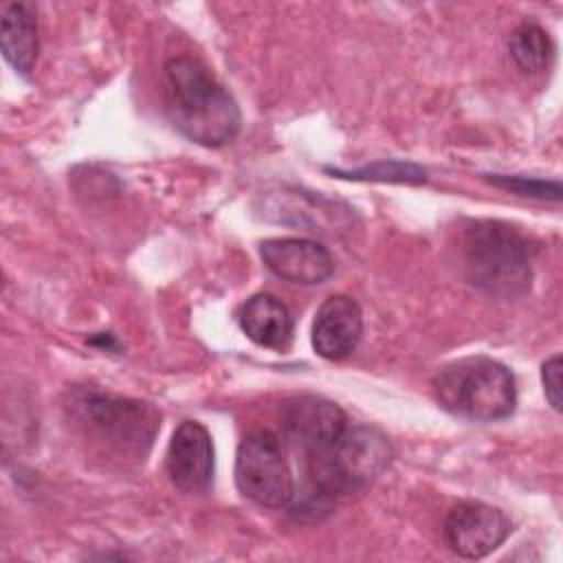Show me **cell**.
<instances>
[{
  "mask_svg": "<svg viewBox=\"0 0 563 563\" xmlns=\"http://www.w3.org/2000/svg\"><path fill=\"white\" fill-rule=\"evenodd\" d=\"M165 468L169 482L183 493H202L213 479V442L209 431L196 422L185 420L174 431Z\"/></svg>",
  "mask_w": 563,
  "mask_h": 563,
  "instance_id": "obj_9",
  "label": "cell"
},
{
  "mask_svg": "<svg viewBox=\"0 0 563 563\" xmlns=\"http://www.w3.org/2000/svg\"><path fill=\"white\" fill-rule=\"evenodd\" d=\"M163 99L172 125L198 145L222 147L240 132L242 114L235 99L194 57L167 59Z\"/></svg>",
  "mask_w": 563,
  "mask_h": 563,
  "instance_id": "obj_1",
  "label": "cell"
},
{
  "mask_svg": "<svg viewBox=\"0 0 563 563\" xmlns=\"http://www.w3.org/2000/svg\"><path fill=\"white\" fill-rule=\"evenodd\" d=\"M391 455V444L378 429L345 427L332 444L303 455L308 493L299 510L328 508L334 499L363 490L389 466Z\"/></svg>",
  "mask_w": 563,
  "mask_h": 563,
  "instance_id": "obj_3",
  "label": "cell"
},
{
  "mask_svg": "<svg viewBox=\"0 0 563 563\" xmlns=\"http://www.w3.org/2000/svg\"><path fill=\"white\" fill-rule=\"evenodd\" d=\"M282 424L288 440L303 455L332 444L347 427L343 409L321 396H295L282 405Z\"/></svg>",
  "mask_w": 563,
  "mask_h": 563,
  "instance_id": "obj_8",
  "label": "cell"
},
{
  "mask_svg": "<svg viewBox=\"0 0 563 563\" xmlns=\"http://www.w3.org/2000/svg\"><path fill=\"white\" fill-rule=\"evenodd\" d=\"M495 187L508 189L519 196H530L539 200H559L561 198V183L559 180H539V178H526V176H501L490 174L486 178Z\"/></svg>",
  "mask_w": 563,
  "mask_h": 563,
  "instance_id": "obj_16",
  "label": "cell"
},
{
  "mask_svg": "<svg viewBox=\"0 0 563 563\" xmlns=\"http://www.w3.org/2000/svg\"><path fill=\"white\" fill-rule=\"evenodd\" d=\"M0 46L4 59L20 73L29 75L37 59V18L29 2H9L2 9Z\"/></svg>",
  "mask_w": 563,
  "mask_h": 563,
  "instance_id": "obj_13",
  "label": "cell"
},
{
  "mask_svg": "<svg viewBox=\"0 0 563 563\" xmlns=\"http://www.w3.org/2000/svg\"><path fill=\"white\" fill-rule=\"evenodd\" d=\"M541 380L548 402L554 411H561V356L554 354L541 365Z\"/></svg>",
  "mask_w": 563,
  "mask_h": 563,
  "instance_id": "obj_17",
  "label": "cell"
},
{
  "mask_svg": "<svg viewBox=\"0 0 563 563\" xmlns=\"http://www.w3.org/2000/svg\"><path fill=\"white\" fill-rule=\"evenodd\" d=\"M238 490L264 508H284L295 497V479L279 438L268 429L242 438L235 455Z\"/></svg>",
  "mask_w": 563,
  "mask_h": 563,
  "instance_id": "obj_6",
  "label": "cell"
},
{
  "mask_svg": "<svg viewBox=\"0 0 563 563\" xmlns=\"http://www.w3.org/2000/svg\"><path fill=\"white\" fill-rule=\"evenodd\" d=\"M431 387L444 411L475 422L504 420L517 407L515 376L488 356H466L444 365Z\"/></svg>",
  "mask_w": 563,
  "mask_h": 563,
  "instance_id": "obj_4",
  "label": "cell"
},
{
  "mask_svg": "<svg viewBox=\"0 0 563 563\" xmlns=\"http://www.w3.org/2000/svg\"><path fill=\"white\" fill-rule=\"evenodd\" d=\"M70 409L88 440L121 460L143 462L161 427V416L152 405L112 394L79 391Z\"/></svg>",
  "mask_w": 563,
  "mask_h": 563,
  "instance_id": "obj_5",
  "label": "cell"
},
{
  "mask_svg": "<svg viewBox=\"0 0 563 563\" xmlns=\"http://www.w3.org/2000/svg\"><path fill=\"white\" fill-rule=\"evenodd\" d=\"M510 519L484 501H462L444 519L442 534L451 552L462 559H482L497 550L510 534Z\"/></svg>",
  "mask_w": 563,
  "mask_h": 563,
  "instance_id": "obj_7",
  "label": "cell"
},
{
  "mask_svg": "<svg viewBox=\"0 0 563 563\" xmlns=\"http://www.w3.org/2000/svg\"><path fill=\"white\" fill-rule=\"evenodd\" d=\"M363 332V314L354 299L345 295L328 297L312 323V347L321 358L341 361L350 356Z\"/></svg>",
  "mask_w": 563,
  "mask_h": 563,
  "instance_id": "obj_11",
  "label": "cell"
},
{
  "mask_svg": "<svg viewBox=\"0 0 563 563\" xmlns=\"http://www.w3.org/2000/svg\"><path fill=\"white\" fill-rule=\"evenodd\" d=\"M325 172L339 176V178H350V180H376V183H411L420 185L427 180V174L422 167L413 163H402V161H378L358 169H332L325 167Z\"/></svg>",
  "mask_w": 563,
  "mask_h": 563,
  "instance_id": "obj_15",
  "label": "cell"
},
{
  "mask_svg": "<svg viewBox=\"0 0 563 563\" xmlns=\"http://www.w3.org/2000/svg\"><path fill=\"white\" fill-rule=\"evenodd\" d=\"M242 332L257 345L268 350H286L292 341V317L288 308L268 292L246 299L238 312Z\"/></svg>",
  "mask_w": 563,
  "mask_h": 563,
  "instance_id": "obj_12",
  "label": "cell"
},
{
  "mask_svg": "<svg viewBox=\"0 0 563 563\" xmlns=\"http://www.w3.org/2000/svg\"><path fill=\"white\" fill-rule=\"evenodd\" d=\"M464 279L497 299H515L532 286V255L526 238L499 220H466L455 240Z\"/></svg>",
  "mask_w": 563,
  "mask_h": 563,
  "instance_id": "obj_2",
  "label": "cell"
},
{
  "mask_svg": "<svg viewBox=\"0 0 563 563\" xmlns=\"http://www.w3.org/2000/svg\"><path fill=\"white\" fill-rule=\"evenodd\" d=\"M260 257L273 275L292 284H323L334 273L330 251L323 244L306 238L264 240L260 244Z\"/></svg>",
  "mask_w": 563,
  "mask_h": 563,
  "instance_id": "obj_10",
  "label": "cell"
},
{
  "mask_svg": "<svg viewBox=\"0 0 563 563\" xmlns=\"http://www.w3.org/2000/svg\"><path fill=\"white\" fill-rule=\"evenodd\" d=\"M508 53L523 73L539 75L548 70L554 59V42L543 26L526 20L510 33Z\"/></svg>",
  "mask_w": 563,
  "mask_h": 563,
  "instance_id": "obj_14",
  "label": "cell"
}]
</instances>
